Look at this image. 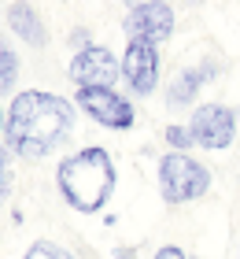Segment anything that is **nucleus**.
<instances>
[{"label":"nucleus","mask_w":240,"mask_h":259,"mask_svg":"<svg viewBox=\"0 0 240 259\" xmlns=\"http://www.w3.org/2000/svg\"><path fill=\"white\" fill-rule=\"evenodd\" d=\"M126 4H129V8H137V4H148V0H126Z\"/></svg>","instance_id":"obj_19"},{"label":"nucleus","mask_w":240,"mask_h":259,"mask_svg":"<svg viewBox=\"0 0 240 259\" xmlns=\"http://www.w3.org/2000/svg\"><path fill=\"white\" fill-rule=\"evenodd\" d=\"M0 45H4V37H0Z\"/></svg>","instance_id":"obj_21"},{"label":"nucleus","mask_w":240,"mask_h":259,"mask_svg":"<svg viewBox=\"0 0 240 259\" xmlns=\"http://www.w3.org/2000/svg\"><path fill=\"white\" fill-rule=\"evenodd\" d=\"M152 259H188V255H185L181 248H177V244H163V248H159V252H155Z\"/></svg>","instance_id":"obj_16"},{"label":"nucleus","mask_w":240,"mask_h":259,"mask_svg":"<svg viewBox=\"0 0 240 259\" xmlns=\"http://www.w3.org/2000/svg\"><path fill=\"white\" fill-rule=\"evenodd\" d=\"M74 130V104L56 93H15L11 108L4 115V145L8 152H19L26 159H41L56 152Z\"/></svg>","instance_id":"obj_1"},{"label":"nucleus","mask_w":240,"mask_h":259,"mask_svg":"<svg viewBox=\"0 0 240 259\" xmlns=\"http://www.w3.org/2000/svg\"><path fill=\"white\" fill-rule=\"evenodd\" d=\"M192 137H196L200 148H211V152H225L236 141V111L229 104H203L192 115Z\"/></svg>","instance_id":"obj_6"},{"label":"nucleus","mask_w":240,"mask_h":259,"mask_svg":"<svg viewBox=\"0 0 240 259\" xmlns=\"http://www.w3.org/2000/svg\"><path fill=\"white\" fill-rule=\"evenodd\" d=\"M115 259H137V252H133V248H126V252L118 248V252H115Z\"/></svg>","instance_id":"obj_17"},{"label":"nucleus","mask_w":240,"mask_h":259,"mask_svg":"<svg viewBox=\"0 0 240 259\" xmlns=\"http://www.w3.org/2000/svg\"><path fill=\"white\" fill-rule=\"evenodd\" d=\"M56 259H78V255H74V252H67V248H59V252H56Z\"/></svg>","instance_id":"obj_18"},{"label":"nucleus","mask_w":240,"mask_h":259,"mask_svg":"<svg viewBox=\"0 0 240 259\" xmlns=\"http://www.w3.org/2000/svg\"><path fill=\"white\" fill-rule=\"evenodd\" d=\"M163 74V60H159V45L152 41H137L129 37L126 52H122V78L129 81V89L137 97H152Z\"/></svg>","instance_id":"obj_7"},{"label":"nucleus","mask_w":240,"mask_h":259,"mask_svg":"<svg viewBox=\"0 0 240 259\" xmlns=\"http://www.w3.org/2000/svg\"><path fill=\"white\" fill-rule=\"evenodd\" d=\"M163 137H166V145H170V152H188L192 145H196V137H192L188 122H170Z\"/></svg>","instance_id":"obj_12"},{"label":"nucleus","mask_w":240,"mask_h":259,"mask_svg":"<svg viewBox=\"0 0 240 259\" xmlns=\"http://www.w3.org/2000/svg\"><path fill=\"white\" fill-rule=\"evenodd\" d=\"M70 45H74L78 52H81V49H89V45H92V33H89L85 26H74V30H70Z\"/></svg>","instance_id":"obj_15"},{"label":"nucleus","mask_w":240,"mask_h":259,"mask_svg":"<svg viewBox=\"0 0 240 259\" xmlns=\"http://www.w3.org/2000/svg\"><path fill=\"white\" fill-rule=\"evenodd\" d=\"M4 19H8L11 33H15L19 41H26L30 49H44V45H48L44 19L37 15V11H33V4H30V0H15V4H8Z\"/></svg>","instance_id":"obj_10"},{"label":"nucleus","mask_w":240,"mask_h":259,"mask_svg":"<svg viewBox=\"0 0 240 259\" xmlns=\"http://www.w3.org/2000/svg\"><path fill=\"white\" fill-rule=\"evenodd\" d=\"M122 30L129 33V37H137V41L163 45V41H170V33H174V8L166 4V0H148V4H137V8L126 11Z\"/></svg>","instance_id":"obj_8"},{"label":"nucleus","mask_w":240,"mask_h":259,"mask_svg":"<svg viewBox=\"0 0 240 259\" xmlns=\"http://www.w3.org/2000/svg\"><path fill=\"white\" fill-rule=\"evenodd\" d=\"M15 81H19V56H15V49L0 45V93H11Z\"/></svg>","instance_id":"obj_11"},{"label":"nucleus","mask_w":240,"mask_h":259,"mask_svg":"<svg viewBox=\"0 0 240 259\" xmlns=\"http://www.w3.org/2000/svg\"><path fill=\"white\" fill-rule=\"evenodd\" d=\"M211 193V170L188 152H166L159 159V196L166 204H192Z\"/></svg>","instance_id":"obj_3"},{"label":"nucleus","mask_w":240,"mask_h":259,"mask_svg":"<svg viewBox=\"0 0 240 259\" xmlns=\"http://www.w3.org/2000/svg\"><path fill=\"white\" fill-rule=\"evenodd\" d=\"M115 182H118L115 159L107 156V148H100V145L70 152V156L56 167L59 196H63L74 211H81V215L104 211V204L115 193Z\"/></svg>","instance_id":"obj_2"},{"label":"nucleus","mask_w":240,"mask_h":259,"mask_svg":"<svg viewBox=\"0 0 240 259\" xmlns=\"http://www.w3.org/2000/svg\"><path fill=\"white\" fill-rule=\"evenodd\" d=\"M0 130H4V111H0Z\"/></svg>","instance_id":"obj_20"},{"label":"nucleus","mask_w":240,"mask_h":259,"mask_svg":"<svg viewBox=\"0 0 240 259\" xmlns=\"http://www.w3.org/2000/svg\"><path fill=\"white\" fill-rule=\"evenodd\" d=\"M236 259H240V252H236Z\"/></svg>","instance_id":"obj_22"},{"label":"nucleus","mask_w":240,"mask_h":259,"mask_svg":"<svg viewBox=\"0 0 240 259\" xmlns=\"http://www.w3.org/2000/svg\"><path fill=\"white\" fill-rule=\"evenodd\" d=\"M56 252H59V244H52V241H33L22 259H56Z\"/></svg>","instance_id":"obj_14"},{"label":"nucleus","mask_w":240,"mask_h":259,"mask_svg":"<svg viewBox=\"0 0 240 259\" xmlns=\"http://www.w3.org/2000/svg\"><path fill=\"white\" fill-rule=\"evenodd\" d=\"M214 74H218V67H214L211 60H203L200 67H181L177 74L170 78V85H166V108H188L192 100L200 97L203 81H211Z\"/></svg>","instance_id":"obj_9"},{"label":"nucleus","mask_w":240,"mask_h":259,"mask_svg":"<svg viewBox=\"0 0 240 259\" xmlns=\"http://www.w3.org/2000/svg\"><path fill=\"white\" fill-rule=\"evenodd\" d=\"M67 74H70V81H74L78 89H115L118 74H122V63H118V56L111 49L89 45V49L74 52Z\"/></svg>","instance_id":"obj_5"},{"label":"nucleus","mask_w":240,"mask_h":259,"mask_svg":"<svg viewBox=\"0 0 240 259\" xmlns=\"http://www.w3.org/2000/svg\"><path fill=\"white\" fill-rule=\"evenodd\" d=\"M78 108L89 115L92 122H100L104 130H115V134H126V130L137 126V111L122 93L115 89H78L74 93Z\"/></svg>","instance_id":"obj_4"},{"label":"nucleus","mask_w":240,"mask_h":259,"mask_svg":"<svg viewBox=\"0 0 240 259\" xmlns=\"http://www.w3.org/2000/svg\"><path fill=\"white\" fill-rule=\"evenodd\" d=\"M11 193V163H8V145H0V204Z\"/></svg>","instance_id":"obj_13"}]
</instances>
